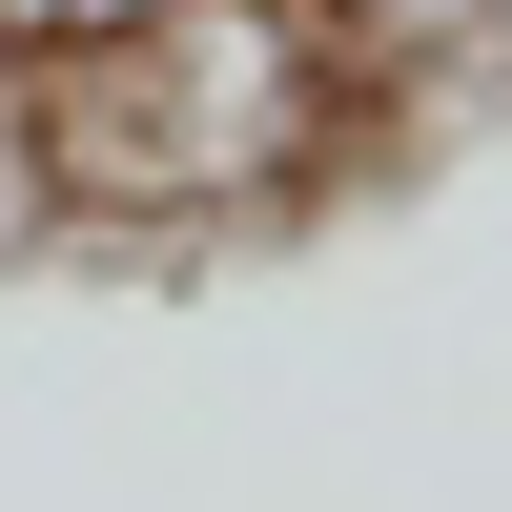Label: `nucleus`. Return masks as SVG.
<instances>
[{"instance_id":"3","label":"nucleus","mask_w":512,"mask_h":512,"mask_svg":"<svg viewBox=\"0 0 512 512\" xmlns=\"http://www.w3.org/2000/svg\"><path fill=\"white\" fill-rule=\"evenodd\" d=\"M308 21H349V41H431V21H472V0H308Z\"/></svg>"},{"instance_id":"2","label":"nucleus","mask_w":512,"mask_h":512,"mask_svg":"<svg viewBox=\"0 0 512 512\" xmlns=\"http://www.w3.org/2000/svg\"><path fill=\"white\" fill-rule=\"evenodd\" d=\"M103 21H144V0H0V41H21V62H62V41H103Z\"/></svg>"},{"instance_id":"1","label":"nucleus","mask_w":512,"mask_h":512,"mask_svg":"<svg viewBox=\"0 0 512 512\" xmlns=\"http://www.w3.org/2000/svg\"><path fill=\"white\" fill-rule=\"evenodd\" d=\"M328 144V21L308 0H144L41 62V185L62 205H246Z\"/></svg>"}]
</instances>
